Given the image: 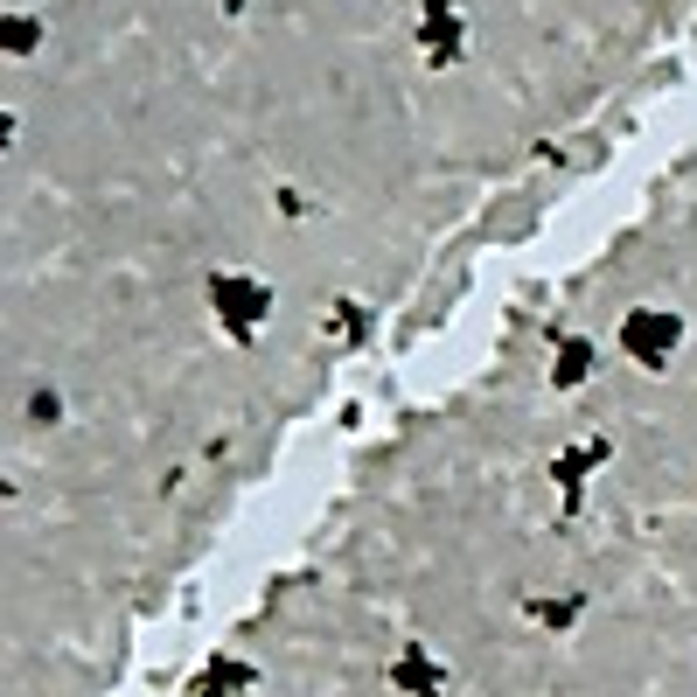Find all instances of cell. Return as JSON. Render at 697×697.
<instances>
[{
	"label": "cell",
	"mask_w": 697,
	"mask_h": 697,
	"mask_svg": "<svg viewBox=\"0 0 697 697\" xmlns=\"http://www.w3.org/2000/svg\"><path fill=\"white\" fill-rule=\"evenodd\" d=\"M460 36H468V14H460V0H419V42L432 63H447Z\"/></svg>",
	"instance_id": "cell-1"
},
{
	"label": "cell",
	"mask_w": 697,
	"mask_h": 697,
	"mask_svg": "<svg viewBox=\"0 0 697 697\" xmlns=\"http://www.w3.org/2000/svg\"><path fill=\"white\" fill-rule=\"evenodd\" d=\"M29 49H36V14H8V57H29Z\"/></svg>",
	"instance_id": "cell-2"
}]
</instances>
